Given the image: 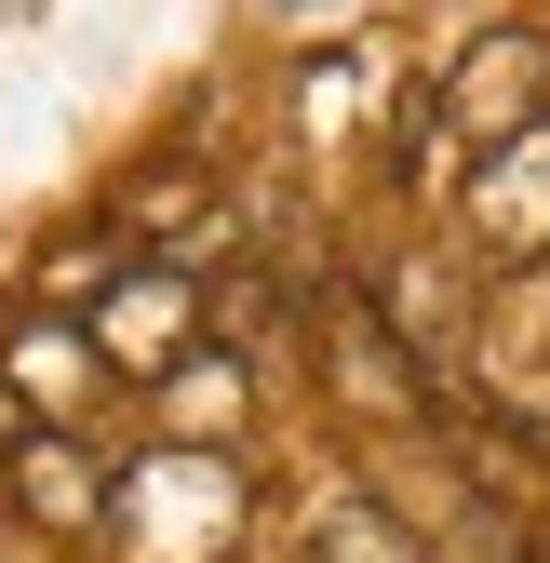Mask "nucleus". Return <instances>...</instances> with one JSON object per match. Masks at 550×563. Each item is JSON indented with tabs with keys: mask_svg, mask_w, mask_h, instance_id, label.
<instances>
[{
	"mask_svg": "<svg viewBox=\"0 0 550 563\" xmlns=\"http://www.w3.org/2000/svg\"><path fill=\"white\" fill-rule=\"evenodd\" d=\"M322 349H336V376H350V402H417V363L376 335L363 296H336V309H322Z\"/></svg>",
	"mask_w": 550,
	"mask_h": 563,
	"instance_id": "obj_1",
	"label": "nucleus"
},
{
	"mask_svg": "<svg viewBox=\"0 0 550 563\" xmlns=\"http://www.w3.org/2000/svg\"><path fill=\"white\" fill-rule=\"evenodd\" d=\"M309 523H322V563H417V550H403V537H389L363 497H322Z\"/></svg>",
	"mask_w": 550,
	"mask_h": 563,
	"instance_id": "obj_2",
	"label": "nucleus"
}]
</instances>
